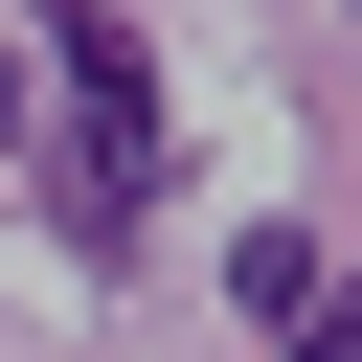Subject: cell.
<instances>
[{"label": "cell", "mask_w": 362, "mask_h": 362, "mask_svg": "<svg viewBox=\"0 0 362 362\" xmlns=\"http://www.w3.org/2000/svg\"><path fill=\"white\" fill-rule=\"evenodd\" d=\"M226 294H249V317L294 339V317H317V226H226Z\"/></svg>", "instance_id": "cell-2"}, {"label": "cell", "mask_w": 362, "mask_h": 362, "mask_svg": "<svg viewBox=\"0 0 362 362\" xmlns=\"http://www.w3.org/2000/svg\"><path fill=\"white\" fill-rule=\"evenodd\" d=\"M294 362H362V272H317V317H294Z\"/></svg>", "instance_id": "cell-3"}, {"label": "cell", "mask_w": 362, "mask_h": 362, "mask_svg": "<svg viewBox=\"0 0 362 362\" xmlns=\"http://www.w3.org/2000/svg\"><path fill=\"white\" fill-rule=\"evenodd\" d=\"M0 158H23V68H0Z\"/></svg>", "instance_id": "cell-4"}, {"label": "cell", "mask_w": 362, "mask_h": 362, "mask_svg": "<svg viewBox=\"0 0 362 362\" xmlns=\"http://www.w3.org/2000/svg\"><path fill=\"white\" fill-rule=\"evenodd\" d=\"M45 113H68V249H136L158 226V68L113 0H45Z\"/></svg>", "instance_id": "cell-1"}]
</instances>
